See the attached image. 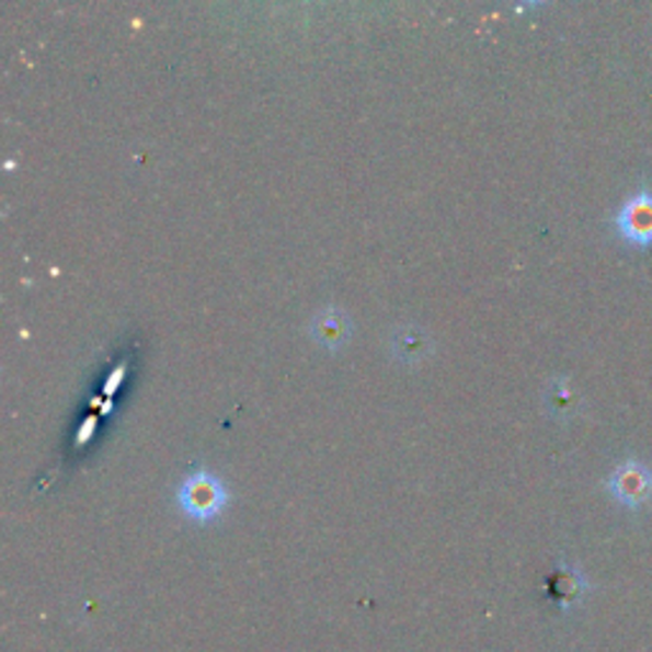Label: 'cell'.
Segmentation results:
<instances>
[{
	"label": "cell",
	"mask_w": 652,
	"mask_h": 652,
	"mask_svg": "<svg viewBox=\"0 0 652 652\" xmlns=\"http://www.w3.org/2000/svg\"><path fill=\"white\" fill-rule=\"evenodd\" d=\"M225 502V484L215 474H209V471H194V474H188L182 490H179V505L184 507L186 515L196 517V521H209V517L219 515Z\"/></svg>",
	"instance_id": "cell-1"
},
{
	"label": "cell",
	"mask_w": 652,
	"mask_h": 652,
	"mask_svg": "<svg viewBox=\"0 0 652 652\" xmlns=\"http://www.w3.org/2000/svg\"><path fill=\"white\" fill-rule=\"evenodd\" d=\"M311 334L324 347H340L350 336V319L340 309H321L311 321Z\"/></svg>",
	"instance_id": "cell-4"
},
{
	"label": "cell",
	"mask_w": 652,
	"mask_h": 652,
	"mask_svg": "<svg viewBox=\"0 0 652 652\" xmlns=\"http://www.w3.org/2000/svg\"><path fill=\"white\" fill-rule=\"evenodd\" d=\"M609 492L627 507L645 505L652 494V471L638 461H627L611 471Z\"/></svg>",
	"instance_id": "cell-3"
},
{
	"label": "cell",
	"mask_w": 652,
	"mask_h": 652,
	"mask_svg": "<svg viewBox=\"0 0 652 652\" xmlns=\"http://www.w3.org/2000/svg\"><path fill=\"white\" fill-rule=\"evenodd\" d=\"M617 230L627 242L650 245L652 242V188H642L622 204L617 215Z\"/></svg>",
	"instance_id": "cell-2"
},
{
	"label": "cell",
	"mask_w": 652,
	"mask_h": 652,
	"mask_svg": "<svg viewBox=\"0 0 652 652\" xmlns=\"http://www.w3.org/2000/svg\"><path fill=\"white\" fill-rule=\"evenodd\" d=\"M121 375H123V367H121V370H117V373H115L113 377H110V382H107V390H115V382H117V380H121Z\"/></svg>",
	"instance_id": "cell-6"
},
{
	"label": "cell",
	"mask_w": 652,
	"mask_h": 652,
	"mask_svg": "<svg viewBox=\"0 0 652 652\" xmlns=\"http://www.w3.org/2000/svg\"><path fill=\"white\" fill-rule=\"evenodd\" d=\"M553 599L559 604H573L576 599H581V594H584V579L579 576V573L573 571H561L559 576L553 579Z\"/></svg>",
	"instance_id": "cell-5"
}]
</instances>
